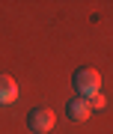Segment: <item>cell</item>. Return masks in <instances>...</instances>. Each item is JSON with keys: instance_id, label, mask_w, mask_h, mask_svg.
Instances as JSON below:
<instances>
[{"instance_id": "obj_1", "label": "cell", "mask_w": 113, "mask_h": 134, "mask_svg": "<svg viewBox=\"0 0 113 134\" xmlns=\"http://www.w3.org/2000/svg\"><path fill=\"white\" fill-rule=\"evenodd\" d=\"M75 86L80 96H95L101 86V75L95 72V69H77L75 72Z\"/></svg>"}, {"instance_id": "obj_2", "label": "cell", "mask_w": 113, "mask_h": 134, "mask_svg": "<svg viewBox=\"0 0 113 134\" xmlns=\"http://www.w3.org/2000/svg\"><path fill=\"white\" fill-rule=\"evenodd\" d=\"M54 122H56V116H54L51 107H36L33 113H30V119H27V125L36 134H48V131L54 128Z\"/></svg>"}, {"instance_id": "obj_3", "label": "cell", "mask_w": 113, "mask_h": 134, "mask_svg": "<svg viewBox=\"0 0 113 134\" xmlns=\"http://www.w3.org/2000/svg\"><path fill=\"white\" fill-rule=\"evenodd\" d=\"M66 110H69V116H71V119L83 122L86 116H89V110H92V107H89V101H86V98H80V96H77V98H71L69 104H66Z\"/></svg>"}, {"instance_id": "obj_4", "label": "cell", "mask_w": 113, "mask_h": 134, "mask_svg": "<svg viewBox=\"0 0 113 134\" xmlns=\"http://www.w3.org/2000/svg\"><path fill=\"white\" fill-rule=\"evenodd\" d=\"M15 96H18V86L9 75H0V104H12Z\"/></svg>"}, {"instance_id": "obj_5", "label": "cell", "mask_w": 113, "mask_h": 134, "mask_svg": "<svg viewBox=\"0 0 113 134\" xmlns=\"http://www.w3.org/2000/svg\"><path fill=\"white\" fill-rule=\"evenodd\" d=\"M104 101H107V98H104V96H98V92H95V96L89 98V107H104Z\"/></svg>"}]
</instances>
